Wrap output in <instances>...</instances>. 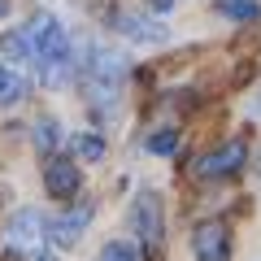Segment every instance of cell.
<instances>
[{
	"label": "cell",
	"mask_w": 261,
	"mask_h": 261,
	"mask_svg": "<svg viewBox=\"0 0 261 261\" xmlns=\"http://www.w3.org/2000/svg\"><path fill=\"white\" fill-rule=\"evenodd\" d=\"M44 183H48V196H57V200H74L79 187H83V174H79L74 157H53L44 166Z\"/></svg>",
	"instance_id": "6"
},
{
	"label": "cell",
	"mask_w": 261,
	"mask_h": 261,
	"mask_svg": "<svg viewBox=\"0 0 261 261\" xmlns=\"http://www.w3.org/2000/svg\"><path fill=\"white\" fill-rule=\"evenodd\" d=\"M130 226H135V235H140V244L144 248H161V196L157 192H148L144 187L135 200H130Z\"/></svg>",
	"instance_id": "2"
},
{
	"label": "cell",
	"mask_w": 261,
	"mask_h": 261,
	"mask_svg": "<svg viewBox=\"0 0 261 261\" xmlns=\"http://www.w3.org/2000/svg\"><path fill=\"white\" fill-rule=\"evenodd\" d=\"M214 5H218V13L231 18V22H257L261 18V5H257V0H214Z\"/></svg>",
	"instance_id": "10"
},
{
	"label": "cell",
	"mask_w": 261,
	"mask_h": 261,
	"mask_svg": "<svg viewBox=\"0 0 261 261\" xmlns=\"http://www.w3.org/2000/svg\"><path fill=\"white\" fill-rule=\"evenodd\" d=\"M22 96H27V79L13 70V65L0 61V109H9V105H18Z\"/></svg>",
	"instance_id": "9"
},
{
	"label": "cell",
	"mask_w": 261,
	"mask_h": 261,
	"mask_svg": "<svg viewBox=\"0 0 261 261\" xmlns=\"http://www.w3.org/2000/svg\"><path fill=\"white\" fill-rule=\"evenodd\" d=\"M244 157H248L244 140H231V144H222V148L205 152V157L196 161V174L200 178H226V174H235V170L244 166Z\"/></svg>",
	"instance_id": "5"
},
{
	"label": "cell",
	"mask_w": 261,
	"mask_h": 261,
	"mask_svg": "<svg viewBox=\"0 0 261 261\" xmlns=\"http://www.w3.org/2000/svg\"><path fill=\"white\" fill-rule=\"evenodd\" d=\"M192 252L196 261H231V235L222 222H200L192 231Z\"/></svg>",
	"instance_id": "4"
},
{
	"label": "cell",
	"mask_w": 261,
	"mask_h": 261,
	"mask_svg": "<svg viewBox=\"0 0 261 261\" xmlns=\"http://www.w3.org/2000/svg\"><path fill=\"white\" fill-rule=\"evenodd\" d=\"M87 222H92V205H79V209H70V214H61V218L48 222V240H53L57 248H70V244L83 240Z\"/></svg>",
	"instance_id": "8"
},
{
	"label": "cell",
	"mask_w": 261,
	"mask_h": 261,
	"mask_svg": "<svg viewBox=\"0 0 261 261\" xmlns=\"http://www.w3.org/2000/svg\"><path fill=\"white\" fill-rule=\"evenodd\" d=\"M113 27H118L126 39H135V44H166V39H170V27H166V22L144 18V13H118Z\"/></svg>",
	"instance_id": "7"
},
{
	"label": "cell",
	"mask_w": 261,
	"mask_h": 261,
	"mask_svg": "<svg viewBox=\"0 0 261 261\" xmlns=\"http://www.w3.org/2000/svg\"><path fill=\"white\" fill-rule=\"evenodd\" d=\"M35 144H44V148H53V144H57V126H53V122H44V126L35 130Z\"/></svg>",
	"instance_id": "14"
},
{
	"label": "cell",
	"mask_w": 261,
	"mask_h": 261,
	"mask_svg": "<svg viewBox=\"0 0 261 261\" xmlns=\"http://www.w3.org/2000/svg\"><path fill=\"white\" fill-rule=\"evenodd\" d=\"M70 148H74V157H83V161H100L105 157V140L92 135V130H79L74 140H70Z\"/></svg>",
	"instance_id": "11"
},
{
	"label": "cell",
	"mask_w": 261,
	"mask_h": 261,
	"mask_svg": "<svg viewBox=\"0 0 261 261\" xmlns=\"http://www.w3.org/2000/svg\"><path fill=\"white\" fill-rule=\"evenodd\" d=\"M0 13H5V0H0Z\"/></svg>",
	"instance_id": "17"
},
{
	"label": "cell",
	"mask_w": 261,
	"mask_h": 261,
	"mask_svg": "<svg viewBox=\"0 0 261 261\" xmlns=\"http://www.w3.org/2000/svg\"><path fill=\"white\" fill-rule=\"evenodd\" d=\"M44 235H48V218L39 214V209H18V214L9 218V226H5L9 248H39Z\"/></svg>",
	"instance_id": "3"
},
{
	"label": "cell",
	"mask_w": 261,
	"mask_h": 261,
	"mask_svg": "<svg viewBox=\"0 0 261 261\" xmlns=\"http://www.w3.org/2000/svg\"><path fill=\"white\" fill-rule=\"evenodd\" d=\"M0 53L13 57V61H31L48 87H65L70 70H74L70 65V35H65V27L53 13H35L31 22L13 27L0 39Z\"/></svg>",
	"instance_id": "1"
},
{
	"label": "cell",
	"mask_w": 261,
	"mask_h": 261,
	"mask_svg": "<svg viewBox=\"0 0 261 261\" xmlns=\"http://www.w3.org/2000/svg\"><path fill=\"white\" fill-rule=\"evenodd\" d=\"M148 148L157 152V157H170V152L178 148V130H157V135L148 140Z\"/></svg>",
	"instance_id": "13"
},
{
	"label": "cell",
	"mask_w": 261,
	"mask_h": 261,
	"mask_svg": "<svg viewBox=\"0 0 261 261\" xmlns=\"http://www.w3.org/2000/svg\"><path fill=\"white\" fill-rule=\"evenodd\" d=\"M170 5H174V0H152V9H161V13H166Z\"/></svg>",
	"instance_id": "16"
},
{
	"label": "cell",
	"mask_w": 261,
	"mask_h": 261,
	"mask_svg": "<svg viewBox=\"0 0 261 261\" xmlns=\"http://www.w3.org/2000/svg\"><path fill=\"white\" fill-rule=\"evenodd\" d=\"M31 261H57V257H53L48 248H35V257H31Z\"/></svg>",
	"instance_id": "15"
},
{
	"label": "cell",
	"mask_w": 261,
	"mask_h": 261,
	"mask_svg": "<svg viewBox=\"0 0 261 261\" xmlns=\"http://www.w3.org/2000/svg\"><path fill=\"white\" fill-rule=\"evenodd\" d=\"M100 261H140V252H135V244L113 240V244H105V248H100Z\"/></svg>",
	"instance_id": "12"
}]
</instances>
